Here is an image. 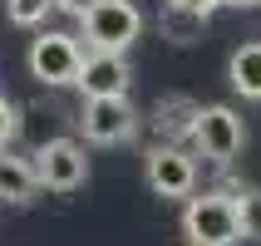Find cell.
I'll list each match as a JSON object with an SVG mask.
<instances>
[{"mask_svg":"<svg viewBox=\"0 0 261 246\" xmlns=\"http://www.w3.org/2000/svg\"><path fill=\"white\" fill-rule=\"evenodd\" d=\"M182 236L188 246H232L242 241V207L227 192H202L182 207Z\"/></svg>","mask_w":261,"mask_h":246,"instance_id":"6da1fadb","label":"cell"},{"mask_svg":"<svg viewBox=\"0 0 261 246\" xmlns=\"http://www.w3.org/2000/svg\"><path fill=\"white\" fill-rule=\"evenodd\" d=\"M79 25H84L89 49L123 54V49L138 40V30H143V15H138V5H133V0H94V5L79 15Z\"/></svg>","mask_w":261,"mask_h":246,"instance_id":"7a4b0ae2","label":"cell"},{"mask_svg":"<svg viewBox=\"0 0 261 246\" xmlns=\"http://www.w3.org/2000/svg\"><path fill=\"white\" fill-rule=\"evenodd\" d=\"M188 138H192V148H197L202 158L232 162L237 153H242V143H247V123H242V114L227 108V103H207V108H197Z\"/></svg>","mask_w":261,"mask_h":246,"instance_id":"3957f363","label":"cell"},{"mask_svg":"<svg viewBox=\"0 0 261 246\" xmlns=\"http://www.w3.org/2000/svg\"><path fill=\"white\" fill-rule=\"evenodd\" d=\"M79 69H84V49H79L74 35L40 30L30 40V74L40 84H79Z\"/></svg>","mask_w":261,"mask_h":246,"instance_id":"277c9868","label":"cell"},{"mask_svg":"<svg viewBox=\"0 0 261 246\" xmlns=\"http://www.w3.org/2000/svg\"><path fill=\"white\" fill-rule=\"evenodd\" d=\"M143 177H148V187L158 192V197H192V187H197V162H192L188 148L158 143L148 153V162H143Z\"/></svg>","mask_w":261,"mask_h":246,"instance_id":"5b68a950","label":"cell"},{"mask_svg":"<svg viewBox=\"0 0 261 246\" xmlns=\"http://www.w3.org/2000/svg\"><path fill=\"white\" fill-rule=\"evenodd\" d=\"M35 173H40V187L74 192V187H84V177H89V158L74 138H49L35 153Z\"/></svg>","mask_w":261,"mask_h":246,"instance_id":"8992f818","label":"cell"},{"mask_svg":"<svg viewBox=\"0 0 261 246\" xmlns=\"http://www.w3.org/2000/svg\"><path fill=\"white\" fill-rule=\"evenodd\" d=\"M84 138L99 148H114V143H128L133 128H138V114H133L128 94H118V99H89L84 103Z\"/></svg>","mask_w":261,"mask_h":246,"instance_id":"52a82bcc","label":"cell"},{"mask_svg":"<svg viewBox=\"0 0 261 246\" xmlns=\"http://www.w3.org/2000/svg\"><path fill=\"white\" fill-rule=\"evenodd\" d=\"M79 89H84V99H118V94H128V59L109 54V49H89L84 69H79Z\"/></svg>","mask_w":261,"mask_h":246,"instance_id":"ba28073f","label":"cell"},{"mask_svg":"<svg viewBox=\"0 0 261 246\" xmlns=\"http://www.w3.org/2000/svg\"><path fill=\"white\" fill-rule=\"evenodd\" d=\"M40 192V173L30 158H15V153H0V202H30Z\"/></svg>","mask_w":261,"mask_h":246,"instance_id":"9c48e42d","label":"cell"},{"mask_svg":"<svg viewBox=\"0 0 261 246\" xmlns=\"http://www.w3.org/2000/svg\"><path fill=\"white\" fill-rule=\"evenodd\" d=\"M227 79H232V89L242 94V99H256L261 103V40L237 44V49H232V59H227Z\"/></svg>","mask_w":261,"mask_h":246,"instance_id":"30bf717a","label":"cell"},{"mask_svg":"<svg viewBox=\"0 0 261 246\" xmlns=\"http://www.w3.org/2000/svg\"><path fill=\"white\" fill-rule=\"evenodd\" d=\"M158 30H163V40H173V44H197L207 35V15L182 10V5H163Z\"/></svg>","mask_w":261,"mask_h":246,"instance_id":"8fae6325","label":"cell"},{"mask_svg":"<svg viewBox=\"0 0 261 246\" xmlns=\"http://www.w3.org/2000/svg\"><path fill=\"white\" fill-rule=\"evenodd\" d=\"M49 10H59L55 0H5V15H10V25H20V30L44 25V15H49Z\"/></svg>","mask_w":261,"mask_h":246,"instance_id":"7c38bea8","label":"cell"},{"mask_svg":"<svg viewBox=\"0 0 261 246\" xmlns=\"http://www.w3.org/2000/svg\"><path fill=\"white\" fill-rule=\"evenodd\" d=\"M237 207H242V236H247V241H261V187L242 192Z\"/></svg>","mask_w":261,"mask_h":246,"instance_id":"4fadbf2b","label":"cell"},{"mask_svg":"<svg viewBox=\"0 0 261 246\" xmlns=\"http://www.w3.org/2000/svg\"><path fill=\"white\" fill-rule=\"evenodd\" d=\"M15 128H20V114H15V103L0 94V153L10 148V138H15Z\"/></svg>","mask_w":261,"mask_h":246,"instance_id":"5bb4252c","label":"cell"},{"mask_svg":"<svg viewBox=\"0 0 261 246\" xmlns=\"http://www.w3.org/2000/svg\"><path fill=\"white\" fill-rule=\"evenodd\" d=\"M168 5H182V10H197V15H212L222 0H168Z\"/></svg>","mask_w":261,"mask_h":246,"instance_id":"9a60e30c","label":"cell"},{"mask_svg":"<svg viewBox=\"0 0 261 246\" xmlns=\"http://www.w3.org/2000/svg\"><path fill=\"white\" fill-rule=\"evenodd\" d=\"M55 5H59V10H64V15H84L89 5H94V0H55Z\"/></svg>","mask_w":261,"mask_h":246,"instance_id":"2e32d148","label":"cell"},{"mask_svg":"<svg viewBox=\"0 0 261 246\" xmlns=\"http://www.w3.org/2000/svg\"><path fill=\"white\" fill-rule=\"evenodd\" d=\"M222 5H237V10H251V5H261V0H222Z\"/></svg>","mask_w":261,"mask_h":246,"instance_id":"e0dca14e","label":"cell"}]
</instances>
